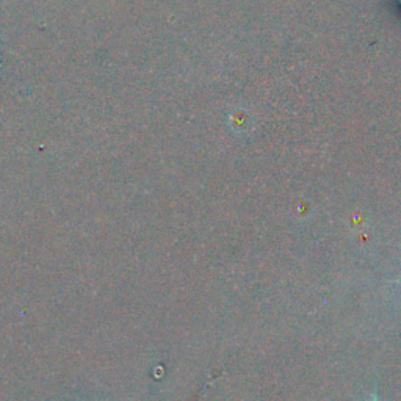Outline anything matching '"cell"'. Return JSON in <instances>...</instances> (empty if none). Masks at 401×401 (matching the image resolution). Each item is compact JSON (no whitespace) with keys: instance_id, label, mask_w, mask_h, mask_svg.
Here are the masks:
<instances>
[{"instance_id":"6da1fadb","label":"cell","mask_w":401,"mask_h":401,"mask_svg":"<svg viewBox=\"0 0 401 401\" xmlns=\"http://www.w3.org/2000/svg\"><path fill=\"white\" fill-rule=\"evenodd\" d=\"M372 401H378V395L375 393V395H373V400H372Z\"/></svg>"}]
</instances>
